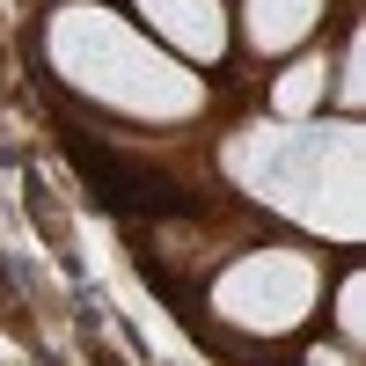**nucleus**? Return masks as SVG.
Listing matches in <instances>:
<instances>
[{"label": "nucleus", "instance_id": "1", "mask_svg": "<svg viewBox=\"0 0 366 366\" xmlns=\"http://www.w3.org/2000/svg\"><path fill=\"white\" fill-rule=\"evenodd\" d=\"M234 176L257 198H271L286 220L352 242L366 227V169H359V125H264L227 147Z\"/></svg>", "mask_w": 366, "mask_h": 366}, {"label": "nucleus", "instance_id": "2", "mask_svg": "<svg viewBox=\"0 0 366 366\" xmlns=\"http://www.w3.org/2000/svg\"><path fill=\"white\" fill-rule=\"evenodd\" d=\"M51 59H59V74H66L81 96H96V103L125 110V117L169 125V117H191L205 103L191 66L162 59L147 37H132V29L117 15H103V8H59L51 15Z\"/></svg>", "mask_w": 366, "mask_h": 366}, {"label": "nucleus", "instance_id": "3", "mask_svg": "<svg viewBox=\"0 0 366 366\" xmlns=\"http://www.w3.org/2000/svg\"><path fill=\"white\" fill-rule=\"evenodd\" d=\"M212 308H220L234 330H293L300 315L315 308V264L293 249H257L242 257L220 286H212Z\"/></svg>", "mask_w": 366, "mask_h": 366}, {"label": "nucleus", "instance_id": "4", "mask_svg": "<svg viewBox=\"0 0 366 366\" xmlns=\"http://www.w3.org/2000/svg\"><path fill=\"white\" fill-rule=\"evenodd\" d=\"M139 15L154 22L183 59H220V51H227V15H220V0H139Z\"/></svg>", "mask_w": 366, "mask_h": 366}, {"label": "nucleus", "instance_id": "5", "mask_svg": "<svg viewBox=\"0 0 366 366\" xmlns=\"http://www.w3.org/2000/svg\"><path fill=\"white\" fill-rule=\"evenodd\" d=\"M315 15H322V0H249V8H242L257 51H286V44H300V37L315 29Z\"/></svg>", "mask_w": 366, "mask_h": 366}, {"label": "nucleus", "instance_id": "6", "mask_svg": "<svg viewBox=\"0 0 366 366\" xmlns=\"http://www.w3.org/2000/svg\"><path fill=\"white\" fill-rule=\"evenodd\" d=\"M271 103H279V117H308L315 103H322V59H300L293 74H279V88H271Z\"/></svg>", "mask_w": 366, "mask_h": 366}, {"label": "nucleus", "instance_id": "7", "mask_svg": "<svg viewBox=\"0 0 366 366\" xmlns=\"http://www.w3.org/2000/svg\"><path fill=\"white\" fill-rule=\"evenodd\" d=\"M337 315H345V337H359V286H345V300H337Z\"/></svg>", "mask_w": 366, "mask_h": 366}, {"label": "nucleus", "instance_id": "8", "mask_svg": "<svg viewBox=\"0 0 366 366\" xmlns=\"http://www.w3.org/2000/svg\"><path fill=\"white\" fill-rule=\"evenodd\" d=\"M308 366H345V359H337V352H315V359H308Z\"/></svg>", "mask_w": 366, "mask_h": 366}]
</instances>
